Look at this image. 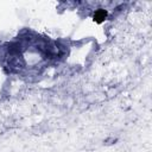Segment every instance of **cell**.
Returning a JSON list of instances; mask_svg holds the SVG:
<instances>
[{
  "instance_id": "1",
  "label": "cell",
  "mask_w": 152,
  "mask_h": 152,
  "mask_svg": "<svg viewBox=\"0 0 152 152\" xmlns=\"http://www.w3.org/2000/svg\"><path fill=\"white\" fill-rule=\"evenodd\" d=\"M106 18V12L105 11H98L96 13L94 14V19L96 21H101Z\"/></svg>"
}]
</instances>
